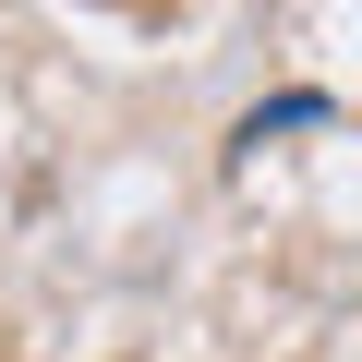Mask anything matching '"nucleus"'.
<instances>
[{
  "instance_id": "1",
  "label": "nucleus",
  "mask_w": 362,
  "mask_h": 362,
  "mask_svg": "<svg viewBox=\"0 0 362 362\" xmlns=\"http://www.w3.org/2000/svg\"><path fill=\"white\" fill-rule=\"evenodd\" d=\"M302 121H326V97H278V109H254V121H242V145H266V133H302Z\"/></svg>"
}]
</instances>
